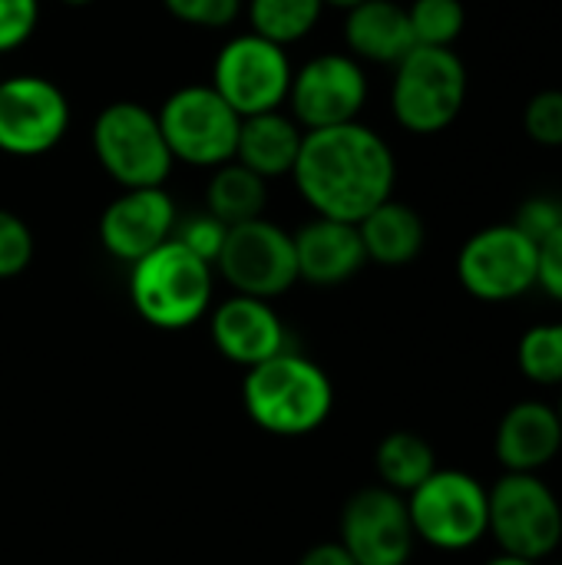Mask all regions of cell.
I'll return each mask as SVG.
<instances>
[{"mask_svg":"<svg viewBox=\"0 0 562 565\" xmlns=\"http://www.w3.org/2000/svg\"><path fill=\"white\" fill-rule=\"evenodd\" d=\"M291 175L315 215L358 225L381 202L394 199L397 162L381 132L364 122H344L305 132Z\"/></svg>","mask_w":562,"mask_h":565,"instance_id":"obj_1","label":"cell"},{"mask_svg":"<svg viewBox=\"0 0 562 565\" xmlns=\"http://www.w3.org/2000/svg\"><path fill=\"white\" fill-rule=\"evenodd\" d=\"M242 404L265 434L305 437L328 420L335 387L311 358L282 351L248 367L242 381Z\"/></svg>","mask_w":562,"mask_h":565,"instance_id":"obj_2","label":"cell"},{"mask_svg":"<svg viewBox=\"0 0 562 565\" xmlns=\"http://www.w3.org/2000/svg\"><path fill=\"white\" fill-rule=\"evenodd\" d=\"M129 298L146 324L182 331L212 305V265L192 255L179 238H169L132 265Z\"/></svg>","mask_w":562,"mask_h":565,"instance_id":"obj_3","label":"cell"},{"mask_svg":"<svg viewBox=\"0 0 562 565\" xmlns=\"http://www.w3.org/2000/svg\"><path fill=\"white\" fill-rule=\"evenodd\" d=\"M467 66L454 46H414L391 79V113L414 136H437L457 122L467 103Z\"/></svg>","mask_w":562,"mask_h":565,"instance_id":"obj_4","label":"cell"},{"mask_svg":"<svg viewBox=\"0 0 562 565\" xmlns=\"http://www.w3.org/2000/svg\"><path fill=\"white\" fill-rule=\"evenodd\" d=\"M93 152L103 172L123 189L162 185L172 172V152L162 139L159 116L139 103H109L93 122Z\"/></svg>","mask_w":562,"mask_h":565,"instance_id":"obj_5","label":"cell"},{"mask_svg":"<svg viewBox=\"0 0 562 565\" xmlns=\"http://www.w3.org/2000/svg\"><path fill=\"white\" fill-rule=\"evenodd\" d=\"M404 500H407L414 536L434 550L464 553L487 536V523H490L487 487L464 470H434Z\"/></svg>","mask_w":562,"mask_h":565,"instance_id":"obj_6","label":"cell"},{"mask_svg":"<svg viewBox=\"0 0 562 565\" xmlns=\"http://www.w3.org/2000/svg\"><path fill=\"white\" fill-rule=\"evenodd\" d=\"M490 497L487 533L500 543V553L543 563L562 540V507L540 473H503Z\"/></svg>","mask_w":562,"mask_h":565,"instance_id":"obj_7","label":"cell"},{"mask_svg":"<svg viewBox=\"0 0 562 565\" xmlns=\"http://www.w3.org/2000/svg\"><path fill=\"white\" fill-rule=\"evenodd\" d=\"M540 245L513 222L474 232L457 252V281L477 301L503 305L537 288Z\"/></svg>","mask_w":562,"mask_h":565,"instance_id":"obj_8","label":"cell"},{"mask_svg":"<svg viewBox=\"0 0 562 565\" xmlns=\"http://www.w3.org/2000/svg\"><path fill=\"white\" fill-rule=\"evenodd\" d=\"M156 116L176 162L219 169L235 159L242 116L212 86L176 89Z\"/></svg>","mask_w":562,"mask_h":565,"instance_id":"obj_9","label":"cell"},{"mask_svg":"<svg viewBox=\"0 0 562 565\" xmlns=\"http://www.w3.org/2000/svg\"><path fill=\"white\" fill-rule=\"evenodd\" d=\"M291 76L288 50L248 30L219 50L209 86L245 119L282 109L288 103Z\"/></svg>","mask_w":562,"mask_h":565,"instance_id":"obj_10","label":"cell"},{"mask_svg":"<svg viewBox=\"0 0 562 565\" xmlns=\"http://www.w3.org/2000/svg\"><path fill=\"white\" fill-rule=\"evenodd\" d=\"M215 268L235 295L272 301L298 281L295 238L268 218L229 225Z\"/></svg>","mask_w":562,"mask_h":565,"instance_id":"obj_11","label":"cell"},{"mask_svg":"<svg viewBox=\"0 0 562 565\" xmlns=\"http://www.w3.org/2000/svg\"><path fill=\"white\" fill-rule=\"evenodd\" d=\"M368 103V73L361 60L351 53H321L295 70L288 106L291 119L311 129H331L344 122H358Z\"/></svg>","mask_w":562,"mask_h":565,"instance_id":"obj_12","label":"cell"},{"mask_svg":"<svg viewBox=\"0 0 562 565\" xmlns=\"http://www.w3.org/2000/svg\"><path fill=\"white\" fill-rule=\"evenodd\" d=\"M338 543L358 565H407L417 543L407 500L388 487L358 490L341 510Z\"/></svg>","mask_w":562,"mask_h":565,"instance_id":"obj_13","label":"cell"},{"mask_svg":"<svg viewBox=\"0 0 562 565\" xmlns=\"http://www.w3.org/2000/svg\"><path fill=\"white\" fill-rule=\"evenodd\" d=\"M70 129V103L63 89L36 73L0 79V152L43 156Z\"/></svg>","mask_w":562,"mask_h":565,"instance_id":"obj_14","label":"cell"},{"mask_svg":"<svg viewBox=\"0 0 562 565\" xmlns=\"http://www.w3.org/2000/svg\"><path fill=\"white\" fill-rule=\"evenodd\" d=\"M176 225V202L162 185L123 189V195H116L99 215V242L113 258L136 265L162 242H169Z\"/></svg>","mask_w":562,"mask_h":565,"instance_id":"obj_15","label":"cell"},{"mask_svg":"<svg viewBox=\"0 0 562 565\" xmlns=\"http://www.w3.org/2000/svg\"><path fill=\"white\" fill-rule=\"evenodd\" d=\"M212 341L219 354L238 367H255L282 351H288V334L278 318V311L248 295H232L225 298L215 315H212Z\"/></svg>","mask_w":562,"mask_h":565,"instance_id":"obj_16","label":"cell"},{"mask_svg":"<svg viewBox=\"0 0 562 565\" xmlns=\"http://www.w3.org/2000/svg\"><path fill=\"white\" fill-rule=\"evenodd\" d=\"M295 262H298V281L335 288L351 281L364 265V245L358 235V225L338 222V218H315L301 225L295 235Z\"/></svg>","mask_w":562,"mask_h":565,"instance_id":"obj_17","label":"cell"},{"mask_svg":"<svg viewBox=\"0 0 562 565\" xmlns=\"http://www.w3.org/2000/svg\"><path fill=\"white\" fill-rule=\"evenodd\" d=\"M562 427L556 411L543 401L513 404L497 427V457L507 473H540L556 460Z\"/></svg>","mask_w":562,"mask_h":565,"instance_id":"obj_18","label":"cell"},{"mask_svg":"<svg viewBox=\"0 0 562 565\" xmlns=\"http://www.w3.org/2000/svg\"><path fill=\"white\" fill-rule=\"evenodd\" d=\"M344 40L354 60L397 66L417 43L411 33L407 7L394 0H364L361 7L348 10Z\"/></svg>","mask_w":562,"mask_h":565,"instance_id":"obj_19","label":"cell"},{"mask_svg":"<svg viewBox=\"0 0 562 565\" xmlns=\"http://www.w3.org/2000/svg\"><path fill=\"white\" fill-rule=\"evenodd\" d=\"M301 142H305V129L291 119V113L275 109V113L245 116L238 129L235 162H242L265 182L278 175H291Z\"/></svg>","mask_w":562,"mask_h":565,"instance_id":"obj_20","label":"cell"},{"mask_svg":"<svg viewBox=\"0 0 562 565\" xmlns=\"http://www.w3.org/2000/svg\"><path fill=\"white\" fill-rule=\"evenodd\" d=\"M358 235H361L368 262H378L384 268L411 265L424 252V242H427L424 218L407 202H397V199H388L374 212H368L358 222Z\"/></svg>","mask_w":562,"mask_h":565,"instance_id":"obj_21","label":"cell"},{"mask_svg":"<svg viewBox=\"0 0 562 565\" xmlns=\"http://www.w3.org/2000/svg\"><path fill=\"white\" fill-rule=\"evenodd\" d=\"M265 205H268V182L235 159L219 166L205 185V212L215 215L222 225L265 218Z\"/></svg>","mask_w":562,"mask_h":565,"instance_id":"obj_22","label":"cell"},{"mask_svg":"<svg viewBox=\"0 0 562 565\" xmlns=\"http://www.w3.org/2000/svg\"><path fill=\"white\" fill-rule=\"evenodd\" d=\"M374 467H378L381 487L407 497V493H414L437 470V454H434V447L421 434H414V430H394V434H388L378 444Z\"/></svg>","mask_w":562,"mask_h":565,"instance_id":"obj_23","label":"cell"},{"mask_svg":"<svg viewBox=\"0 0 562 565\" xmlns=\"http://www.w3.org/2000/svg\"><path fill=\"white\" fill-rule=\"evenodd\" d=\"M321 10V0H248V23L252 33L288 50L318 26Z\"/></svg>","mask_w":562,"mask_h":565,"instance_id":"obj_24","label":"cell"},{"mask_svg":"<svg viewBox=\"0 0 562 565\" xmlns=\"http://www.w3.org/2000/svg\"><path fill=\"white\" fill-rule=\"evenodd\" d=\"M517 364L533 384H562V321L533 324L517 344Z\"/></svg>","mask_w":562,"mask_h":565,"instance_id":"obj_25","label":"cell"},{"mask_svg":"<svg viewBox=\"0 0 562 565\" xmlns=\"http://www.w3.org/2000/svg\"><path fill=\"white\" fill-rule=\"evenodd\" d=\"M407 20L417 46H454L467 26V7L460 0H414Z\"/></svg>","mask_w":562,"mask_h":565,"instance_id":"obj_26","label":"cell"},{"mask_svg":"<svg viewBox=\"0 0 562 565\" xmlns=\"http://www.w3.org/2000/svg\"><path fill=\"white\" fill-rule=\"evenodd\" d=\"M523 129L527 136L543 149L562 146V89H540L530 96L523 109Z\"/></svg>","mask_w":562,"mask_h":565,"instance_id":"obj_27","label":"cell"},{"mask_svg":"<svg viewBox=\"0 0 562 565\" xmlns=\"http://www.w3.org/2000/svg\"><path fill=\"white\" fill-rule=\"evenodd\" d=\"M30 262H33L30 225L10 209H0V281L23 275Z\"/></svg>","mask_w":562,"mask_h":565,"instance_id":"obj_28","label":"cell"},{"mask_svg":"<svg viewBox=\"0 0 562 565\" xmlns=\"http://www.w3.org/2000/svg\"><path fill=\"white\" fill-rule=\"evenodd\" d=\"M162 3L176 20L202 30L232 26L242 13V0H162Z\"/></svg>","mask_w":562,"mask_h":565,"instance_id":"obj_29","label":"cell"},{"mask_svg":"<svg viewBox=\"0 0 562 565\" xmlns=\"http://www.w3.org/2000/svg\"><path fill=\"white\" fill-rule=\"evenodd\" d=\"M225 232H229V225H222L215 215L202 212V215H192L189 222L176 225V235H172V238H179V242H182L192 255H199L202 262L215 265V258H219V252H222V242H225Z\"/></svg>","mask_w":562,"mask_h":565,"instance_id":"obj_30","label":"cell"},{"mask_svg":"<svg viewBox=\"0 0 562 565\" xmlns=\"http://www.w3.org/2000/svg\"><path fill=\"white\" fill-rule=\"evenodd\" d=\"M40 20V0H0V53L23 46Z\"/></svg>","mask_w":562,"mask_h":565,"instance_id":"obj_31","label":"cell"},{"mask_svg":"<svg viewBox=\"0 0 562 565\" xmlns=\"http://www.w3.org/2000/svg\"><path fill=\"white\" fill-rule=\"evenodd\" d=\"M513 225L520 232H527L540 245L547 235H553L562 225V199H556V195H533V199H527L517 209Z\"/></svg>","mask_w":562,"mask_h":565,"instance_id":"obj_32","label":"cell"},{"mask_svg":"<svg viewBox=\"0 0 562 565\" xmlns=\"http://www.w3.org/2000/svg\"><path fill=\"white\" fill-rule=\"evenodd\" d=\"M537 288H543L550 298L562 305V225L540 242V271Z\"/></svg>","mask_w":562,"mask_h":565,"instance_id":"obj_33","label":"cell"},{"mask_svg":"<svg viewBox=\"0 0 562 565\" xmlns=\"http://www.w3.org/2000/svg\"><path fill=\"white\" fill-rule=\"evenodd\" d=\"M298 565H358L351 556H348V550L335 540V543H318V546H311L305 556H301V563Z\"/></svg>","mask_w":562,"mask_h":565,"instance_id":"obj_34","label":"cell"},{"mask_svg":"<svg viewBox=\"0 0 562 565\" xmlns=\"http://www.w3.org/2000/svg\"><path fill=\"white\" fill-rule=\"evenodd\" d=\"M487 565H540V563H530V559H520V556H510V553H500V556H494Z\"/></svg>","mask_w":562,"mask_h":565,"instance_id":"obj_35","label":"cell"},{"mask_svg":"<svg viewBox=\"0 0 562 565\" xmlns=\"http://www.w3.org/2000/svg\"><path fill=\"white\" fill-rule=\"evenodd\" d=\"M325 7H338V10H354V7H361L364 0H321Z\"/></svg>","mask_w":562,"mask_h":565,"instance_id":"obj_36","label":"cell"},{"mask_svg":"<svg viewBox=\"0 0 562 565\" xmlns=\"http://www.w3.org/2000/svg\"><path fill=\"white\" fill-rule=\"evenodd\" d=\"M553 411H556V420H560V427H562V397H560V404H556Z\"/></svg>","mask_w":562,"mask_h":565,"instance_id":"obj_37","label":"cell"},{"mask_svg":"<svg viewBox=\"0 0 562 565\" xmlns=\"http://www.w3.org/2000/svg\"><path fill=\"white\" fill-rule=\"evenodd\" d=\"M66 3H89V0H66Z\"/></svg>","mask_w":562,"mask_h":565,"instance_id":"obj_38","label":"cell"},{"mask_svg":"<svg viewBox=\"0 0 562 565\" xmlns=\"http://www.w3.org/2000/svg\"><path fill=\"white\" fill-rule=\"evenodd\" d=\"M556 565H562V563H556Z\"/></svg>","mask_w":562,"mask_h":565,"instance_id":"obj_39","label":"cell"}]
</instances>
